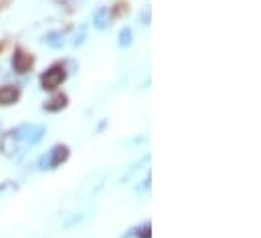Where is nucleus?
<instances>
[{
    "label": "nucleus",
    "instance_id": "obj_10",
    "mask_svg": "<svg viewBox=\"0 0 261 238\" xmlns=\"http://www.w3.org/2000/svg\"><path fill=\"white\" fill-rule=\"evenodd\" d=\"M148 160H150V156H146L144 160H138L134 166H130V170H126V172L120 176V180H118V182H120V184H126L128 180H132V178H134V174H138V172H140V168H142V166H144Z\"/></svg>",
    "mask_w": 261,
    "mask_h": 238
},
{
    "label": "nucleus",
    "instance_id": "obj_15",
    "mask_svg": "<svg viewBox=\"0 0 261 238\" xmlns=\"http://www.w3.org/2000/svg\"><path fill=\"white\" fill-rule=\"evenodd\" d=\"M142 20H146L144 24H150V8H146V14L142 12Z\"/></svg>",
    "mask_w": 261,
    "mask_h": 238
},
{
    "label": "nucleus",
    "instance_id": "obj_5",
    "mask_svg": "<svg viewBox=\"0 0 261 238\" xmlns=\"http://www.w3.org/2000/svg\"><path fill=\"white\" fill-rule=\"evenodd\" d=\"M16 150H18V137H16V133L14 131L4 133L2 139H0V152L4 156H14Z\"/></svg>",
    "mask_w": 261,
    "mask_h": 238
},
{
    "label": "nucleus",
    "instance_id": "obj_3",
    "mask_svg": "<svg viewBox=\"0 0 261 238\" xmlns=\"http://www.w3.org/2000/svg\"><path fill=\"white\" fill-rule=\"evenodd\" d=\"M65 77H67L65 67H63V65H55V67L47 69V71L41 75V87H43L45 91H53V89H57V87L65 81Z\"/></svg>",
    "mask_w": 261,
    "mask_h": 238
},
{
    "label": "nucleus",
    "instance_id": "obj_12",
    "mask_svg": "<svg viewBox=\"0 0 261 238\" xmlns=\"http://www.w3.org/2000/svg\"><path fill=\"white\" fill-rule=\"evenodd\" d=\"M83 218H85L83 214H71L67 220H63L61 228H63V230H71V228H75L77 224H81V222H83Z\"/></svg>",
    "mask_w": 261,
    "mask_h": 238
},
{
    "label": "nucleus",
    "instance_id": "obj_13",
    "mask_svg": "<svg viewBox=\"0 0 261 238\" xmlns=\"http://www.w3.org/2000/svg\"><path fill=\"white\" fill-rule=\"evenodd\" d=\"M85 37H87V28H85V26H81V31L77 33V37H75V41H73V45H75V47H79V45H83V43H85Z\"/></svg>",
    "mask_w": 261,
    "mask_h": 238
},
{
    "label": "nucleus",
    "instance_id": "obj_6",
    "mask_svg": "<svg viewBox=\"0 0 261 238\" xmlns=\"http://www.w3.org/2000/svg\"><path fill=\"white\" fill-rule=\"evenodd\" d=\"M20 97V91L18 87H12V85H4L0 87V105L6 107V105H14Z\"/></svg>",
    "mask_w": 261,
    "mask_h": 238
},
{
    "label": "nucleus",
    "instance_id": "obj_4",
    "mask_svg": "<svg viewBox=\"0 0 261 238\" xmlns=\"http://www.w3.org/2000/svg\"><path fill=\"white\" fill-rule=\"evenodd\" d=\"M31 67H33V57H31L27 51L16 49V51H14V55H12V69H14L16 73L24 75V73H29V71H31Z\"/></svg>",
    "mask_w": 261,
    "mask_h": 238
},
{
    "label": "nucleus",
    "instance_id": "obj_14",
    "mask_svg": "<svg viewBox=\"0 0 261 238\" xmlns=\"http://www.w3.org/2000/svg\"><path fill=\"white\" fill-rule=\"evenodd\" d=\"M150 182H152V180H150V176H148V178L144 180V182H142V186H138V188H136V194H142V192H148V190H150Z\"/></svg>",
    "mask_w": 261,
    "mask_h": 238
},
{
    "label": "nucleus",
    "instance_id": "obj_1",
    "mask_svg": "<svg viewBox=\"0 0 261 238\" xmlns=\"http://www.w3.org/2000/svg\"><path fill=\"white\" fill-rule=\"evenodd\" d=\"M69 158V147L67 145H55L51 152H47L41 160H39V170L47 172V170H55L61 164H65Z\"/></svg>",
    "mask_w": 261,
    "mask_h": 238
},
{
    "label": "nucleus",
    "instance_id": "obj_8",
    "mask_svg": "<svg viewBox=\"0 0 261 238\" xmlns=\"http://www.w3.org/2000/svg\"><path fill=\"white\" fill-rule=\"evenodd\" d=\"M43 43L49 45L51 49H63V47H65V33H61V31H51V33L45 35Z\"/></svg>",
    "mask_w": 261,
    "mask_h": 238
},
{
    "label": "nucleus",
    "instance_id": "obj_11",
    "mask_svg": "<svg viewBox=\"0 0 261 238\" xmlns=\"http://www.w3.org/2000/svg\"><path fill=\"white\" fill-rule=\"evenodd\" d=\"M132 41H134V33H132L130 26H124L122 31H120V35H118V45L122 47V49H128L132 45Z\"/></svg>",
    "mask_w": 261,
    "mask_h": 238
},
{
    "label": "nucleus",
    "instance_id": "obj_2",
    "mask_svg": "<svg viewBox=\"0 0 261 238\" xmlns=\"http://www.w3.org/2000/svg\"><path fill=\"white\" fill-rule=\"evenodd\" d=\"M14 133H16V137H18V141H24L27 145H37L43 137H45V133H47V127L45 125H20L18 129H14Z\"/></svg>",
    "mask_w": 261,
    "mask_h": 238
},
{
    "label": "nucleus",
    "instance_id": "obj_7",
    "mask_svg": "<svg viewBox=\"0 0 261 238\" xmlns=\"http://www.w3.org/2000/svg\"><path fill=\"white\" fill-rule=\"evenodd\" d=\"M67 95L63 93H57V95H53L45 105H43V109L45 111H49V113H57V111H61V109H65L67 107Z\"/></svg>",
    "mask_w": 261,
    "mask_h": 238
},
{
    "label": "nucleus",
    "instance_id": "obj_9",
    "mask_svg": "<svg viewBox=\"0 0 261 238\" xmlns=\"http://www.w3.org/2000/svg\"><path fill=\"white\" fill-rule=\"evenodd\" d=\"M108 22H110V10H108V6H99L93 12V26L97 31H103V28H108Z\"/></svg>",
    "mask_w": 261,
    "mask_h": 238
}]
</instances>
